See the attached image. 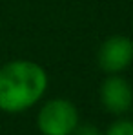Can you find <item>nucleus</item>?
Returning <instances> with one entry per match:
<instances>
[{
    "label": "nucleus",
    "instance_id": "nucleus-1",
    "mask_svg": "<svg viewBox=\"0 0 133 135\" xmlns=\"http://www.w3.org/2000/svg\"><path fill=\"white\" fill-rule=\"evenodd\" d=\"M47 90V75L33 60H11L0 68V110L26 112L35 106Z\"/></svg>",
    "mask_w": 133,
    "mask_h": 135
},
{
    "label": "nucleus",
    "instance_id": "nucleus-6",
    "mask_svg": "<svg viewBox=\"0 0 133 135\" xmlns=\"http://www.w3.org/2000/svg\"><path fill=\"white\" fill-rule=\"evenodd\" d=\"M71 135H102V132L93 124H80L78 122V126L75 128V132Z\"/></svg>",
    "mask_w": 133,
    "mask_h": 135
},
{
    "label": "nucleus",
    "instance_id": "nucleus-2",
    "mask_svg": "<svg viewBox=\"0 0 133 135\" xmlns=\"http://www.w3.org/2000/svg\"><path fill=\"white\" fill-rule=\"evenodd\" d=\"M78 122V110L67 99L47 100L37 115V126L42 135H71Z\"/></svg>",
    "mask_w": 133,
    "mask_h": 135
},
{
    "label": "nucleus",
    "instance_id": "nucleus-5",
    "mask_svg": "<svg viewBox=\"0 0 133 135\" xmlns=\"http://www.w3.org/2000/svg\"><path fill=\"white\" fill-rule=\"evenodd\" d=\"M104 135H133V120H128V119L115 120Z\"/></svg>",
    "mask_w": 133,
    "mask_h": 135
},
{
    "label": "nucleus",
    "instance_id": "nucleus-4",
    "mask_svg": "<svg viewBox=\"0 0 133 135\" xmlns=\"http://www.w3.org/2000/svg\"><path fill=\"white\" fill-rule=\"evenodd\" d=\"M100 104L106 112L113 113V115H124L126 112H130L133 106V88L131 84L117 75H108L102 84H100Z\"/></svg>",
    "mask_w": 133,
    "mask_h": 135
},
{
    "label": "nucleus",
    "instance_id": "nucleus-3",
    "mask_svg": "<svg viewBox=\"0 0 133 135\" xmlns=\"http://www.w3.org/2000/svg\"><path fill=\"white\" fill-rule=\"evenodd\" d=\"M97 62L98 68L108 75L122 73L133 62V40L126 35L108 37L98 47Z\"/></svg>",
    "mask_w": 133,
    "mask_h": 135
}]
</instances>
